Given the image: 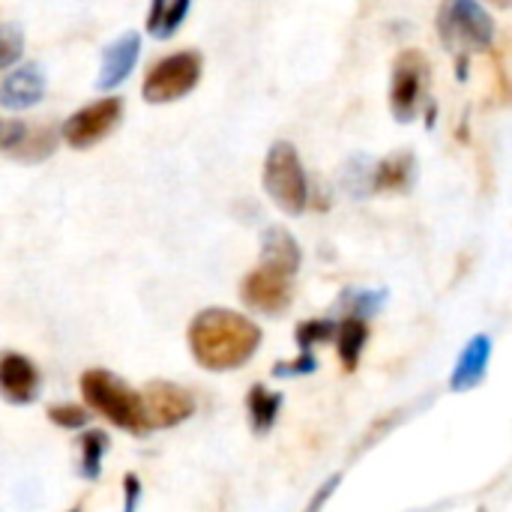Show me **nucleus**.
<instances>
[{
    "label": "nucleus",
    "mask_w": 512,
    "mask_h": 512,
    "mask_svg": "<svg viewBox=\"0 0 512 512\" xmlns=\"http://www.w3.org/2000/svg\"><path fill=\"white\" fill-rule=\"evenodd\" d=\"M24 54V30L18 24L0 21V72L12 69Z\"/></svg>",
    "instance_id": "obj_22"
},
{
    "label": "nucleus",
    "mask_w": 512,
    "mask_h": 512,
    "mask_svg": "<svg viewBox=\"0 0 512 512\" xmlns=\"http://www.w3.org/2000/svg\"><path fill=\"white\" fill-rule=\"evenodd\" d=\"M264 192L270 195V201L288 213V216H300L309 204V180L300 162V153L294 150V144L288 141H276L267 150L264 159Z\"/></svg>",
    "instance_id": "obj_3"
},
{
    "label": "nucleus",
    "mask_w": 512,
    "mask_h": 512,
    "mask_svg": "<svg viewBox=\"0 0 512 512\" xmlns=\"http://www.w3.org/2000/svg\"><path fill=\"white\" fill-rule=\"evenodd\" d=\"M336 336V321L330 318H312V321H303L297 327V345L303 348V354H312V345L318 342H330Z\"/></svg>",
    "instance_id": "obj_23"
},
{
    "label": "nucleus",
    "mask_w": 512,
    "mask_h": 512,
    "mask_svg": "<svg viewBox=\"0 0 512 512\" xmlns=\"http://www.w3.org/2000/svg\"><path fill=\"white\" fill-rule=\"evenodd\" d=\"M336 486H339V477H330L318 492H315V498H312V504H309V510L306 512H321L324 510V504L330 501V495L336 492Z\"/></svg>",
    "instance_id": "obj_27"
},
{
    "label": "nucleus",
    "mask_w": 512,
    "mask_h": 512,
    "mask_svg": "<svg viewBox=\"0 0 512 512\" xmlns=\"http://www.w3.org/2000/svg\"><path fill=\"white\" fill-rule=\"evenodd\" d=\"M258 345V324L231 309H204L189 324V351L207 372H234L246 366Z\"/></svg>",
    "instance_id": "obj_1"
},
{
    "label": "nucleus",
    "mask_w": 512,
    "mask_h": 512,
    "mask_svg": "<svg viewBox=\"0 0 512 512\" xmlns=\"http://www.w3.org/2000/svg\"><path fill=\"white\" fill-rule=\"evenodd\" d=\"M384 303H387V291H381V288L378 291L363 288V291H345L342 294V306H345L348 318H357V321L378 315L384 309Z\"/></svg>",
    "instance_id": "obj_20"
},
{
    "label": "nucleus",
    "mask_w": 512,
    "mask_h": 512,
    "mask_svg": "<svg viewBox=\"0 0 512 512\" xmlns=\"http://www.w3.org/2000/svg\"><path fill=\"white\" fill-rule=\"evenodd\" d=\"M489 360H492V339L486 333H480L459 354L456 369H453V378H450V390L453 393H465V390L480 387L483 378H486V372H489Z\"/></svg>",
    "instance_id": "obj_15"
},
{
    "label": "nucleus",
    "mask_w": 512,
    "mask_h": 512,
    "mask_svg": "<svg viewBox=\"0 0 512 512\" xmlns=\"http://www.w3.org/2000/svg\"><path fill=\"white\" fill-rule=\"evenodd\" d=\"M48 420L57 423L60 429H81L90 420V414L81 405H51L48 408Z\"/></svg>",
    "instance_id": "obj_24"
},
{
    "label": "nucleus",
    "mask_w": 512,
    "mask_h": 512,
    "mask_svg": "<svg viewBox=\"0 0 512 512\" xmlns=\"http://www.w3.org/2000/svg\"><path fill=\"white\" fill-rule=\"evenodd\" d=\"M417 159L411 150H399L387 159H381L372 171V189L375 192H405L414 183Z\"/></svg>",
    "instance_id": "obj_16"
},
{
    "label": "nucleus",
    "mask_w": 512,
    "mask_h": 512,
    "mask_svg": "<svg viewBox=\"0 0 512 512\" xmlns=\"http://www.w3.org/2000/svg\"><path fill=\"white\" fill-rule=\"evenodd\" d=\"M0 147L18 162H42L57 147V132L51 126H24L21 120L0 123Z\"/></svg>",
    "instance_id": "obj_10"
},
{
    "label": "nucleus",
    "mask_w": 512,
    "mask_h": 512,
    "mask_svg": "<svg viewBox=\"0 0 512 512\" xmlns=\"http://www.w3.org/2000/svg\"><path fill=\"white\" fill-rule=\"evenodd\" d=\"M69 512H81V510H78V507H75V510H69Z\"/></svg>",
    "instance_id": "obj_28"
},
{
    "label": "nucleus",
    "mask_w": 512,
    "mask_h": 512,
    "mask_svg": "<svg viewBox=\"0 0 512 512\" xmlns=\"http://www.w3.org/2000/svg\"><path fill=\"white\" fill-rule=\"evenodd\" d=\"M123 492H126V507L123 512H135L138 510V498H141V483L135 474H126L123 477Z\"/></svg>",
    "instance_id": "obj_26"
},
{
    "label": "nucleus",
    "mask_w": 512,
    "mask_h": 512,
    "mask_svg": "<svg viewBox=\"0 0 512 512\" xmlns=\"http://www.w3.org/2000/svg\"><path fill=\"white\" fill-rule=\"evenodd\" d=\"M201 69H204V60H201L198 51L168 54V57H162L159 63L150 66L141 93H144V99L150 105H162V102L183 99L201 81Z\"/></svg>",
    "instance_id": "obj_5"
},
{
    "label": "nucleus",
    "mask_w": 512,
    "mask_h": 512,
    "mask_svg": "<svg viewBox=\"0 0 512 512\" xmlns=\"http://www.w3.org/2000/svg\"><path fill=\"white\" fill-rule=\"evenodd\" d=\"M240 297L249 309L264 312V315H282L291 300H294V288L291 279L270 273L264 267L252 270L243 282H240Z\"/></svg>",
    "instance_id": "obj_9"
},
{
    "label": "nucleus",
    "mask_w": 512,
    "mask_h": 512,
    "mask_svg": "<svg viewBox=\"0 0 512 512\" xmlns=\"http://www.w3.org/2000/svg\"><path fill=\"white\" fill-rule=\"evenodd\" d=\"M120 117H123V102L117 96H102V99L78 108L75 114H69L60 135L69 147L87 150V147L99 144L105 135H111L114 126L120 123Z\"/></svg>",
    "instance_id": "obj_7"
},
{
    "label": "nucleus",
    "mask_w": 512,
    "mask_h": 512,
    "mask_svg": "<svg viewBox=\"0 0 512 512\" xmlns=\"http://www.w3.org/2000/svg\"><path fill=\"white\" fill-rule=\"evenodd\" d=\"M0 396L12 405H27L39 396V369L18 351H0Z\"/></svg>",
    "instance_id": "obj_11"
},
{
    "label": "nucleus",
    "mask_w": 512,
    "mask_h": 512,
    "mask_svg": "<svg viewBox=\"0 0 512 512\" xmlns=\"http://www.w3.org/2000/svg\"><path fill=\"white\" fill-rule=\"evenodd\" d=\"M138 57H141V36H138L135 30L117 36V39H114L111 45H105V51H102V69H99L96 87H99V90H114V87H120V84L129 78V72L135 69Z\"/></svg>",
    "instance_id": "obj_13"
},
{
    "label": "nucleus",
    "mask_w": 512,
    "mask_h": 512,
    "mask_svg": "<svg viewBox=\"0 0 512 512\" xmlns=\"http://www.w3.org/2000/svg\"><path fill=\"white\" fill-rule=\"evenodd\" d=\"M336 342H339L342 366L348 372H354L357 363H360V354H363V348L369 342V324L357 321V318H345L342 324H336Z\"/></svg>",
    "instance_id": "obj_18"
},
{
    "label": "nucleus",
    "mask_w": 512,
    "mask_h": 512,
    "mask_svg": "<svg viewBox=\"0 0 512 512\" xmlns=\"http://www.w3.org/2000/svg\"><path fill=\"white\" fill-rule=\"evenodd\" d=\"M429 87V60L420 51H402L393 63L390 111L399 123H411L420 114V102Z\"/></svg>",
    "instance_id": "obj_6"
},
{
    "label": "nucleus",
    "mask_w": 512,
    "mask_h": 512,
    "mask_svg": "<svg viewBox=\"0 0 512 512\" xmlns=\"http://www.w3.org/2000/svg\"><path fill=\"white\" fill-rule=\"evenodd\" d=\"M246 408H249V420H252V429L258 435L270 432L273 423L279 420V408H282V393H273L267 390L264 384H255L249 399H246Z\"/></svg>",
    "instance_id": "obj_19"
},
{
    "label": "nucleus",
    "mask_w": 512,
    "mask_h": 512,
    "mask_svg": "<svg viewBox=\"0 0 512 512\" xmlns=\"http://www.w3.org/2000/svg\"><path fill=\"white\" fill-rule=\"evenodd\" d=\"M438 33L456 54L483 51L495 39V21L480 3L456 0L438 15Z\"/></svg>",
    "instance_id": "obj_4"
},
{
    "label": "nucleus",
    "mask_w": 512,
    "mask_h": 512,
    "mask_svg": "<svg viewBox=\"0 0 512 512\" xmlns=\"http://www.w3.org/2000/svg\"><path fill=\"white\" fill-rule=\"evenodd\" d=\"M0 123H3V120H0Z\"/></svg>",
    "instance_id": "obj_29"
},
{
    "label": "nucleus",
    "mask_w": 512,
    "mask_h": 512,
    "mask_svg": "<svg viewBox=\"0 0 512 512\" xmlns=\"http://www.w3.org/2000/svg\"><path fill=\"white\" fill-rule=\"evenodd\" d=\"M45 96V72L39 63H24L0 81V108L27 111Z\"/></svg>",
    "instance_id": "obj_12"
},
{
    "label": "nucleus",
    "mask_w": 512,
    "mask_h": 512,
    "mask_svg": "<svg viewBox=\"0 0 512 512\" xmlns=\"http://www.w3.org/2000/svg\"><path fill=\"white\" fill-rule=\"evenodd\" d=\"M141 405H144V420H147V432L150 429H171L186 423L195 414V399L189 390L171 384V381H150L141 393Z\"/></svg>",
    "instance_id": "obj_8"
},
{
    "label": "nucleus",
    "mask_w": 512,
    "mask_h": 512,
    "mask_svg": "<svg viewBox=\"0 0 512 512\" xmlns=\"http://www.w3.org/2000/svg\"><path fill=\"white\" fill-rule=\"evenodd\" d=\"M300 264H303V252H300L297 240L291 237V231H285L279 225L264 228V234H261V264L258 267L291 279L300 270Z\"/></svg>",
    "instance_id": "obj_14"
},
{
    "label": "nucleus",
    "mask_w": 512,
    "mask_h": 512,
    "mask_svg": "<svg viewBox=\"0 0 512 512\" xmlns=\"http://www.w3.org/2000/svg\"><path fill=\"white\" fill-rule=\"evenodd\" d=\"M189 0H156L147 12V33L153 39H171L189 15Z\"/></svg>",
    "instance_id": "obj_17"
},
{
    "label": "nucleus",
    "mask_w": 512,
    "mask_h": 512,
    "mask_svg": "<svg viewBox=\"0 0 512 512\" xmlns=\"http://www.w3.org/2000/svg\"><path fill=\"white\" fill-rule=\"evenodd\" d=\"M105 450H108V435L105 432H84L81 435V474L87 480L99 477Z\"/></svg>",
    "instance_id": "obj_21"
},
{
    "label": "nucleus",
    "mask_w": 512,
    "mask_h": 512,
    "mask_svg": "<svg viewBox=\"0 0 512 512\" xmlns=\"http://www.w3.org/2000/svg\"><path fill=\"white\" fill-rule=\"evenodd\" d=\"M81 393H84L87 408L102 414L117 429L132 432V435H144L147 432L141 396L123 378H117L114 372H108V369H87L81 375Z\"/></svg>",
    "instance_id": "obj_2"
},
{
    "label": "nucleus",
    "mask_w": 512,
    "mask_h": 512,
    "mask_svg": "<svg viewBox=\"0 0 512 512\" xmlns=\"http://www.w3.org/2000/svg\"><path fill=\"white\" fill-rule=\"evenodd\" d=\"M315 357L312 354H303L297 363H282V366H276L273 369V375H309V372H315Z\"/></svg>",
    "instance_id": "obj_25"
}]
</instances>
